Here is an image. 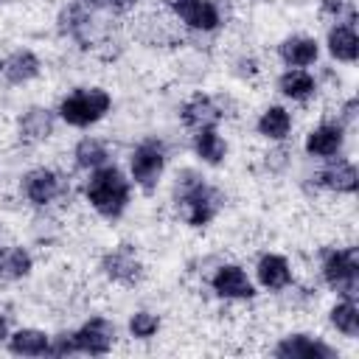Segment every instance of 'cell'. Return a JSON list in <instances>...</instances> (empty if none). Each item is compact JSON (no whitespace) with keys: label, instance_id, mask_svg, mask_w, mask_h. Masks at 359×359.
<instances>
[{"label":"cell","instance_id":"ffe728a7","mask_svg":"<svg viewBox=\"0 0 359 359\" xmlns=\"http://www.w3.org/2000/svg\"><path fill=\"white\" fill-rule=\"evenodd\" d=\"M50 348V337L36 328H20L8 337V351L17 356H45Z\"/></svg>","mask_w":359,"mask_h":359},{"label":"cell","instance_id":"83f0119b","mask_svg":"<svg viewBox=\"0 0 359 359\" xmlns=\"http://www.w3.org/2000/svg\"><path fill=\"white\" fill-rule=\"evenodd\" d=\"M157 328H160V320L151 311H135L132 320H129V331L137 339H151L157 334Z\"/></svg>","mask_w":359,"mask_h":359},{"label":"cell","instance_id":"5bb4252c","mask_svg":"<svg viewBox=\"0 0 359 359\" xmlns=\"http://www.w3.org/2000/svg\"><path fill=\"white\" fill-rule=\"evenodd\" d=\"M222 107L210 98V95H194L191 101H185L182 107V121L191 129H202V126H216L222 121Z\"/></svg>","mask_w":359,"mask_h":359},{"label":"cell","instance_id":"4fadbf2b","mask_svg":"<svg viewBox=\"0 0 359 359\" xmlns=\"http://www.w3.org/2000/svg\"><path fill=\"white\" fill-rule=\"evenodd\" d=\"M255 275H258V283L269 292H280L292 283V269H289V261L283 255H275V252H266L258 258V266H255Z\"/></svg>","mask_w":359,"mask_h":359},{"label":"cell","instance_id":"ac0fdd59","mask_svg":"<svg viewBox=\"0 0 359 359\" xmlns=\"http://www.w3.org/2000/svg\"><path fill=\"white\" fill-rule=\"evenodd\" d=\"M317 42L311 36H289L278 45V56L289 65V67H309L317 62Z\"/></svg>","mask_w":359,"mask_h":359},{"label":"cell","instance_id":"1f68e13d","mask_svg":"<svg viewBox=\"0 0 359 359\" xmlns=\"http://www.w3.org/2000/svg\"><path fill=\"white\" fill-rule=\"evenodd\" d=\"M163 3H165V6H174V3H180V0H163Z\"/></svg>","mask_w":359,"mask_h":359},{"label":"cell","instance_id":"4316f807","mask_svg":"<svg viewBox=\"0 0 359 359\" xmlns=\"http://www.w3.org/2000/svg\"><path fill=\"white\" fill-rule=\"evenodd\" d=\"M331 325L345 337H356L359 334V306H356V300L342 297V303H337L331 309Z\"/></svg>","mask_w":359,"mask_h":359},{"label":"cell","instance_id":"f546056e","mask_svg":"<svg viewBox=\"0 0 359 359\" xmlns=\"http://www.w3.org/2000/svg\"><path fill=\"white\" fill-rule=\"evenodd\" d=\"M353 118H356V98H351L342 107V123H353Z\"/></svg>","mask_w":359,"mask_h":359},{"label":"cell","instance_id":"9a60e30c","mask_svg":"<svg viewBox=\"0 0 359 359\" xmlns=\"http://www.w3.org/2000/svg\"><path fill=\"white\" fill-rule=\"evenodd\" d=\"M39 67L42 65H39L36 53H31V50H14L11 56L3 59L0 73L6 76L8 84H25V81H31V79L39 76Z\"/></svg>","mask_w":359,"mask_h":359},{"label":"cell","instance_id":"cb8c5ba5","mask_svg":"<svg viewBox=\"0 0 359 359\" xmlns=\"http://www.w3.org/2000/svg\"><path fill=\"white\" fill-rule=\"evenodd\" d=\"M34 261L28 255V250L22 247H3L0 250V278L3 280H20L31 272Z\"/></svg>","mask_w":359,"mask_h":359},{"label":"cell","instance_id":"52a82bcc","mask_svg":"<svg viewBox=\"0 0 359 359\" xmlns=\"http://www.w3.org/2000/svg\"><path fill=\"white\" fill-rule=\"evenodd\" d=\"M101 269L109 280L121 283V286H135L140 283L143 278V264L140 258L135 255L132 244H118L115 250H109L104 258H101Z\"/></svg>","mask_w":359,"mask_h":359},{"label":"cell","instance_id":"603a6c76","mask_svg":"<svg viewBox=\"0 0 359 359\" xmlns=\"http://www.w3.org/2000/svg\"><path fill=\"white\" fill-rule=\"evenodd\" d=\"M194 151H196L205 163L219 165V163L224 160V154H227V143L219 137V132H216L213 126H202V129H196V135H194Z\"/></svg>","mask_w":359,"mask_h":359},{"label":"cell","instance_id":"484cf974","mask_svg":"<svg viewBox=\"0 0 359 359\" xmlns=\"http://www.w3.org/2000/svg\"><path fill=\"white\" fill-rule=\"evenodd\" d=\"M292 129V118L283 107H269L261 118H258V132L264 137H272V140H283Z\"/></svg>","mask_w":359,"mask_h":359},{"label":"cell","instance_id":"2e32d148","mask_svg":"<svg viewBox=\"0 0 359 359\" xmlns=\"http://www.w3.org/2000/svg\"><path fill=\"white\" fill-rule=\"evenodd\" d=\"M317 182L328 191H337V194H353L356 185H359V174H356V165L348 163V160H337L331 163L328 168H323L317 174Z\"/></svg>","mask_w":359,"mask_h":359},{"label":"cell","instance_id":"4dcf8cb0","mask_svg":"<svg viewBox=\"0 0 359 359\" xmlns=\"http://www.w3.org/2000/svg\"><path fill=\"white\" fill-rule=\"evenodd\" d=\"M8 337V323H6V317L0 314V339H6Z\"/></svg>","mask_w":359,"mask_h":359},{"label":"cell","instance_id":"30bf717a","mask_svg":"<svg viewBox=\"0 0 359 359\" xmlns=\"http://www.w3.org/2000/svg\"><path fill=\"white\" fill-rule=\"evenodd\" d=\"M275 356L278 359H337V351L309 334H292L275 345Z\"/></svg>","mask_w":359,"mask_h":359},{"label":"cell","instance_id":"7c38bea8","mask_svg":"<svg viewBox=\"0 0 359 359\" xmlns=\"http://www.w3.org/2000/svg\"><path fill=\"white\" fill-rule=\"evenodd\" d=\"M59 191H62V182H59L56 171H50V168H34L22 180V194L28 196V202H34L39 208L53 202L59 196Z\"/></svg>","mask_w":359,"mask_h":359},{"label":"cell","instance_id":"9c48e42d","mask_svg":"<svg viewBox=\"0 0 359 359\" xmlns=\"http://www.w3.org/2000/svg\"><path fill=\"white\" fill-rule=\"evenodd\" d=\"M174 14L194 31H216L222 25V11L216 0H180L171 6Z\"/></svg>","mask_w":359,"mask_h":359},{"label":"cell","instance_id":"277c9868","mask_svg":"<svg viewBox=\"0 0 359 359\" xmlns=\"http://www.w3.org/2000/svg\"><path fill=\"white\" fill-rule=\"evenodd\" d=\"M59 28L65 36H70L81 50H98L101 45H109V34L107 28L98 25V20L93 17V8L81 6L79 0L73 6H67L59 14Z\"/></svg>","mask_w":359,"mask_h":359},{"label":"cell","instance_id":"d4e9b609","mask_svg":"<svg viewBox=\"0 0 359 359\" xmlns=\"http://www.w3.org/2000/svg\"><path fill=\"white\" fill-rule=\"evenodd\" d=\"M73 157H76V165H79V168L95 171V168L107 165V157H109V154H107V146H104L98 137H81V140L76 143Z\"/></svg>","mask_w":359,"mask_h":359},{"label":"cell","instance_id":"3957f363","mask_svg":"<svg viewBox=\"0 0 359 359\" xmlns=\"http://www.w3.org/2000/svg\"><path fill=\"white\" fill-rule=\"evenodd\" d=\"M112 107V95L101 87H79L59 104V115L70 126H90L101 121Z\"/></svg>","mask_w":359,"mask_h":359},{"label":"cell","instance_id":"44dd1931","mask_svg":"<svg viewBox=\"0 0 359 359\" xmlns=\"http://www.w3.org/2000/svg\"><path fill=\"white\" fill-rule=\"evenodd\" d=\"M328 53L337 62H356L359 56V36L353 25H334L328 31Z\"/></svg>","mask_w":359,"mask_h":359},{"label":"cell","instance_id":"5b68a950","mask_svg":"<svg viewBox=\"0 0 359 359\" xmlns=\"http://www.w3.org/2000/svg\"><path fill=\"white\" fill-rule=\"evenodd\" d=\"M323 278L339 297L356 300V294H359V250L356 247L328 250L323 258Z\"/></svg>","mask_w":359,"mask_h":359},{"label":"cell","instance_id":"8fae6325","mask_svg":"<svg viewBox=\"0 0 359 359\" xmlns=\"http://www.w3.org/2000/svg\"><path fill=\"white\" fill-rule=\"evenodd\" d=\"M210 286L219 297H227V300H250L255 294L247 272L236 264H224L216 269V275L210 278Z\"/></svg>","mask_w":359,"mask_h":359},{"label":"cell","instance_id":"e0dca14e","mask_svg":"<svg viewBox=\"0 0 359 359\" xmlns=\"http://www.w3.org/2000/svg\"><path fill=\"white\" fill-rule=\"evenodd\" d=\"M342 149V126L339 123H320L306 137V151L311 157H334Z\"/></svg>","mask_w":359,"mask_h":359},{"label":"cell","instance_id":"f1b7e54d","mask_svg":"<svg viewBox=\"0 0 359 359\" xmlns=\"http://www.w3.org/2000/svg\"><path fill=\"white\" fill-rule=\"evenodd\" d=\"M81 6L93 8V11H112V14H123L129 11L137 0H79Z\"/></svg>","mask_w":359,"mask_h":359},{"label":"cell","instance_id":"d6986e66","mask_svg":"<svg viewBox=\"0 0 359 359\" xmlns=\"http://www.w3.org/2000/svg\"><path fill=\"white\" fill-rule=\"evenodd\" d=\"M53 135V112L45 107H31L20 118V137L25 143H42Z\"/></svg>","mask_w":359,"mask_h":359},{"label":"cell","instance_id":"7402d4cb","mask_svg":"<svg viewBox=\"0 0 359 359\" xmlns=\"http://www.w3.org/2000/svg\"><path fill=\"white\" fill-rule=\"evenodd\" d=\"M278 87L286 98H294V101H306L309 95H314L317 84H314V76L303 67H289L280 79H278Z\"/></svg>","mask_w":359,"mask_h":359},{"label":"cell","instance_id":"7a4b0ae2","mask_svg":"<svg viewBox=\"0 0 359 359\" xmlns=\"http://www.w3.org/2000/svg\"><path fill=\"white\" fill-rule=\"evenodd\" d=\"M84 194L104 219H118L129 205V180L115 165H101L93 171Z\"/></svg>","mask_w":359,"mask_h":359},{"label":"cell","instance_id":"ba28073f","mask_svg":"<svg viewBox=\"0 0 359 359\" xmlns=\"http://www.w3.org/2000/svg\"><path fill=\"white\" fill-rule=\"evenodd\" d=\"M73 337V348L76 353H90V356H104L112 351L115 342V325L104 317H93L87 320L79 331L70 334Z\"/></svg>","mask_w":359,"mask_h":359},{"label":"cell","instance_id":"8992f818","mask_svg":"<svg viewBox=\"0 0 359 359\" xmlns=\"http://www.w3.org/2000/svg\"><path fill=\"white\" fill-rule=\"evenodd\" d=\"M129 165H132V180H135L146 194L154 191V185H157V180H160V174H163V165H165V146H163L157 137L140 140V143L135 146V151H132Z\"/></svg>","mask_w":359,"mask_h":359},{"label":"cell","instance_id":"6da1fadb","mask_svg":"<svg viewBox=\"0 0 359 359\" xmlns=\"http://www.w3.org/2000/svg\"><path fill=\"white\" fill-rule=\"evenodd\" d=\"M177 205L182 208V219L191 227H205L222 208V196L216 188H210L196 171H182L177 177V188H174Z\"/></svg>","mask_w":359,"mask_h":359}]
</instances>
